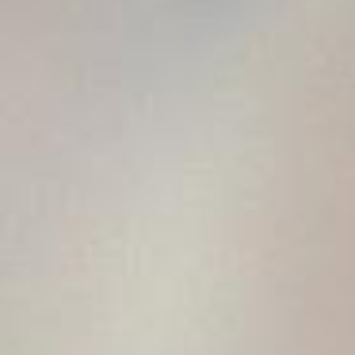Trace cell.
Here are the masks:
<instances>
[{"instance_id": "6da1fadb", "label": "cell", "mask_w": 355, "mask_h": 355, "mask_svg": "<svg viewBox=\"0 0 355 355\" xmlns=\"http://www.w3.org/2000/svg\"><path fill=\"white\" fill-rule=\"evenodd\" d=\"M111 19L130 39H153V46H187L230 31L248 16L252 0H107Z\"/></svg>"}]
</instances>
